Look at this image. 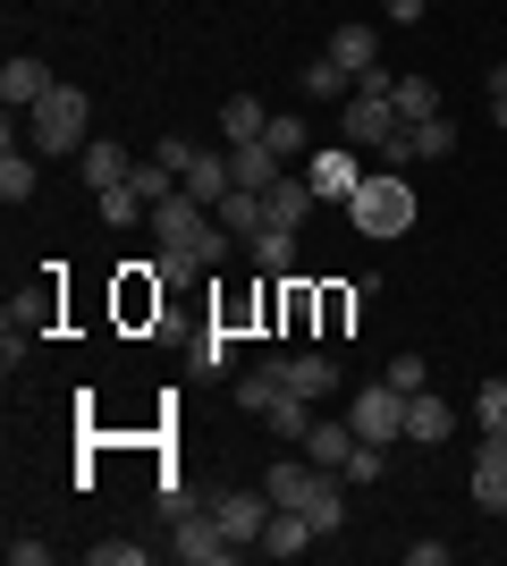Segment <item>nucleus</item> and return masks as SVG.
Returning a JSON list of instances; mask_svg holds the SVG:
<instances>
[{
  "instance_id": "obj_23",
  "label": "nucleus",
  "mask_w": 507,
  "mask_h": 566,
  "mask_svg": "<svg viewBox=\"0 0 507 566\" xmlns=\"http://www.w3.org/2000/svg\"><path fill=\"white\" fill-rule=\"evenodd\" d=\"M229 169H237V187H254V195H263V187H271V178H279L288 161H279L271 144H229Z\"/></svg>"
},
{
  "instance_id": "obj_4",
  "label": "nucleus",
  "mask_w": 507,
  "mask_h": 566,
  "mask_svg": "<svg viewBox=\"0 0 507 566\" xmlns=\"http://www.w3.org/2000/svg\"><path fill=\"white\" fill-rule=\"evenodd\" d=\"M347 220H356V237H406L414 229V187L398 178V169H381V178H363L356 195H347Z\"/></svg>"
},
{
  "instance_id": "obj_26",
  "label": "nucleus",
  "mask_w": 507,
  "mask_h": 566,
  "mask_svg": "<svg viewBox=\"0 0 507 566\" xmlns=\"http://www.w3.org/2000/svg\"><path fill=\"white\" fill-rule=\"evenodd\" d=\"M245 254L263 262L271 280H288V271H296V229H263V237H245Z\"/></svg>"
},
{
  "instance_id": "obj_37",
  "label": "nucleus",
  "mask_w": 507,
  "mask_h": 566,
  "mask_svg": "<svg viewBox=\"0 0 507 566\" xmlns=\"http://www.w3.org/2000/svg\"><path fill=\"white\" fill-rule=\"evenodd\" d=\"M194 153H203V144H187V136H161V144H152V161H169L178 178H187V161H194Z\"/></svg>"
},
{
  "instance_id": "obj_19",
  "label": "nucleus",
  "mask_w": 507,
  "mask_h": 566,
  "mask_svg": "<svg viewBox=\"0 0 507 566\" xmlns=\"http://www.w3.org/2000/svg\"><path fill=\"white\" fill-rule=\"evenodd\" d=\"M34 178H43V153H34V144H9V153H0V203H34Z\"/></svg>"
},
{
  "instance_id": "obj_24",
  "label": "nucleus",
  "mask_w": 507,
  "mask_h": 566,
  "mask_svg": "<svg viewBox=\"0 0 507 566\" xmlns=\"http://www.w3.org/2000/svg\"><path fill=\"white\" fill-rule=\"evenodd\" d=\"M296 85H305L314 102H338V94H356V69H338L330 51H321V60H305V69H296Z\"/></svg>"
},
{
  "instance_id": "obj_31",
  "label": "nucleus",
  "mask_w": 507,
  "mask_h": 566,
  "mask_svg": "<svg viewBox=\"0 0 507 566\" xmlns=\"http://www.w3.org/2000/svg\"><path fill=\"white\" fill-rule=\"evenodd\" d=\"M305 136H314V127H305L296 111H271V127H263V144L279 153V161H296V153H305Z\"/></svg>"
},
{
  "instance_id": "obj_7",
  "label": "nucleus",
  "mask_w": 507,
  "mask_h": 566,
  "mask_svg": "<svg viewBox=\"0 0 507 566\" xmlns=\"http://www.w3.org/2000/svg\"><path fill=\"white\" fill-rule=\"evenodd\" d=\"M212 516H220V533H229L237 549H254V542H263V524H271V491H263V482H254V491H220Z\"/></svg>"
},
{
  "instance_id": "obj_39",
  "label": "nucleus",
  "mask_w": 507,
  "mask_h": 566,
  "mask_svg": "<svg viewBox=\"0 0 507 566\" xmlns=\"http://www.w3.org/2000/svg\"><path fill=\"white\" fill-rule=\"evenodd\" d=\"M423 9H432V0H381V18H389V25H423Z\"/></svg>"
},
{
  "instance_id": "obj_22",
  "label": "nucleus",
  "mask_w": 507,
  "mask_h": 566,
  "mask_svg": "<svg viewBox=\"0 0 507 566\" xmlns=\"http://www.w3.org/2000/svg\"><path fill=\"white\" fill-rule=\"evenodd\" d=\"M263 423H271V440H279V449H305V431H314V398H296V389H288Z\"/></svg>"
},
{
  "instance_id": "obj_15",
  "label": "nucleus",
  "mask_w": 507,
  "mask_h": 566,
  "mask_svg": "<svg viewBox=\"0 0 507 566\" xmlns=\"http://www.w3.org/2000/svg\"><path fill=\"white\" fill-rule=\"evenodd\" d=\"M448 431H457V406H440L432 389H414V398H406V440H414V449H440Z\"/></svg>"
},
{
  "instance_id": "obj_41",
  "label": "nucleus",
  "mask_w": 507,
  "mask_h": 566,
  "mask_svg": "<svg viewBox=\"0 0 507 566\" xmlns=\"http://www.w3.org/2000/svg\"><path fill=\"white\" fill-rule=\"evenodd\" d=\"M490 102H507V60H499V69H490Z\"/></svg>"
},
{
  "instance_id": "obj_17",
  "label": "nucleus",
  "mask_w": 507,
  "mask_h": 566,
  "mask_svg": "<svg viewBox=\"0 0 507 566\" xmlns=\"http://www.w3.org/2000/svg\"><path fill=\"white\" fill-rule=\"evenodd\" d=\"M212 220H220L229 237H263V229H271V212H263V195H254V187H229V195L212 203Z\"/></svg>"
},
{
  "instance_id": "obj_33",
  "label": "nucleus",
  "mask_w": 507,
  "mask_h": 566,
  "mask_svg": "<svg viewBox=\"0 0 507 566\" xmlns=\"http://www.w3.org/2000/svg\"><path fill=\"white\" fill-rule=\"evenodd\" d=\"M194 364H203V373H229V364H237V338H229V331H203V338H194Z\"/></svg>"
},
{
  "instance_id": "obj_25",
  "label": "nucleus",
  "mask_w": 507,
  "mask_h": 566,
  "mask_svg": "<svg viewBox=\"0 0 507 566\" xmlns=\"http://www.w3.org/2000/svg\"><path fill=\"white\" fill-rule=\"evenodd\" d=\"M263 127H271V111L254 94H237L229 111H220V144H263Z\"/></svg>"
},
{
  "instance_id": "obj_11",
  "label": "nucleus",
  "mask_w": 507,
  "mask_h": 566,
  "mask_svg": "<svg viewBox=\"0 0 507 566\" xmlns=\"http://www.w3.org/2000/svg\"><path fill=\"white\" fill-rule=\"evenodd\" d=\"M51 85H60V76H51L43 60H34V51H18V60L0 69V102H9V118H18V111H34V102H43Z\"/></svg>"
},
{
  "instance_id": "obj_29",
  "label": "nucleus",
  "mask_w": 507,
  "mask_h": 566,
  "mask_svg": "<svg viewBox=\"0 0 507 566\" xmlns=\"http://www.w3.org/2000/svg\"><path fill=\"white\" fill-rule=\"evenodd\" d=\"M389 102H398V118H440V85H432V76H398Z\"/></svg>"
},
{
  "instance_id": "obj_38",
  "label": "nucleus",
  "mask_w": 507,
  "mask_h": 566,
  "mask_svg": "<svg viewBox=\"0 0 507 566\" xmlns=\"http://www.w3.org/2000/svg\"><path fill=\"white\" fill-rule=\"evenodd\" d=\"M9 566H51V542H25L18 533V542H9Z\"/></svg>"
},
{
  "instance_id": "obj_36",
  "label": "nucleus",
  "mask_w": 507,
  "mask_h": 566,
  "mask_svg": "<svg viewBox=\"0 0 507 566\" xmlns=\"http://www.w3.org/2000/svg\"><path fill=\"white\" fill-rule=\"evenodd\" d=\"M389 473V457L372 449V440H356V457H347V482H381Z\"/></svg>"
},
{
  "instance_id": "obj_1",
  "label": "nucleus",
  "mask_w": 507,
  "mask_h": 566,
  "mask_svg": "<svg viewBox=\"0 0 507 566\" xmlns=\"http://www.w3.org/2000/svg\"><path fill=\"white\" fill-rule=\"evenodd\" d=\"M152 245H161L152 271H212V262H229V229H220L187 187L169 195V203H152Z\"/></svg>"
},
{
  "instance_id": "obj_21",
  "label": "nucleus",
  "mask_w": 507,
  "mask_h": 566,
  "mask_svg": "<svg viewBox=\"0 0 507 566\" xmlns=\"http://www.w3.org/2000/svg\"><path fill=\"white\" fill-rule=\"evenodd\" d=\"M119 178H136V161H127V144H110V136H94L85 144V187H119Z\"/></svg>"
},
{
  "instance_id": "obj_32",
  "label": "nucleus",
  "mask_w": 507,
  "mask_h": 566,
  "mask_svg": "<svg viewBox=\"0 0 507 566\" xmlns=\"http://www.w3.org/2000/svg\"><path fill=\"white\" fill-rule=\"evenodd\" d=\"M34 347V313H18L9 305V322H0V364H9V373H18V355Z\"/></svg>"
},
{
  "instance_id": "obj_27",
  "label": "nucleus",
  "mask_w": 507,
  "mask_h": 566,
  "mask_svg": "<svg viewBox=\"0 0 507 566\" xmlns=\"http://www.w3.org/2000/svg\"><path fill=\"white\" fill-rule=\"evenodd\" d=\"M94 203H102V220H110V229H136V220H145V212H152L145 195H136V178H119V187H102V195H94Z\"/></svg>"
},
{
  "instance_id": "obj_12",
  "label": "nucleus",
  "mask_w": 507,
  "mask_h": 566,
  "mask_svg": "<svg viewBox=\"0 0 507 566\" xmlns=\"http://www.w3.org/2000/svg\"><path fill=\"white\" fill-rule=\"evenodd\" d=\"M314 203H321V195H314V178H288V169H279V178L263 187L271 229H305V212H314Z\"/></svg>"
},
{
  "instance_id": "obj_9",
  "label": "nucleus",
  "mask_w": 507,
  "mask_h": 566,
  "mask_svg": "<svg viewBox=\"0 0 507 566\" xmlns=\"http://www.w3.org/2000/svg\"><path fill=\"white\" fill-rule=\"evenodd\" d=\"M398 127H406V118H398V102H389V94H363V85L347 94V136H356V144H389Z\"/></svg>"
},
{
  "instance_id": "obj_14",
  "label": "nucleus",
  "mask_w": 507,
  "mask_h": 566,
  "mask_svg": "<svg viewBox=\"0 0 507 566\" xmlns=\"http://www.w3.org/2000/svg\"><path fill=\"white\" fill-rule=\"evenodd\" d=\"M474 507L507 516V440H483V457H474Z\"/></svg>"
},
{
  "instance_id": "obj_5",
  "label": "nucleus",
  "mask_w": 507,
  "mask_h": 566,
  "mask_svg": "<svg viewBox=\"0 0 507 566\" xmlns=\"http://www.w3.org/2000/svg\"><path fill=\"white\" fill-rule=\"evenodd\" d=\"M356 440H372V449H389V440H406V389L398 380H363L356 389Z\"/></svg>"
},
{
  "instance_id": "obj_30",
  "label": "nucleus",
  "mask_w": 507,
  "mask_h": 566,
  "mask_svg": "<svg viewBox=\"0 0 507 566\" xmlns=\"http://www.w3.org/2000/svg\"><path fill=\"white\" fill-rule=\"evenodd\" d=\"M474 423H483V440H507V380L474 389Z\"/></svg>"
},
{
  "instance_id": "obj_16",
  "label": "nucleus",
  "mask_w": 507,
  "mask_h": 566,
  "mask_svg": "<svg viewBox=\"0 0 507 566\" xmlns=\"http://www.w3.org/2000/svg\"><path fill=\"white\" fill-rule=\"evenodd\" d=\"M321 51H330V60H338V69H372V60H381V34H372V25H363V18H347V25H330V43H321Z\"/></svg>"
},
{
  "instance_id": "obj_34",
  "label": "nucleus",
  "mask_w": 507,
  "mask_h": 566,
  "mask_svg": "<svg viewBox=\"0 0 507 566\" xmlns=\"http://www.w3.org/2000/svg\"><path fill=\"white\" fill-rule=\"evenodd\" d=\"M381 380H398L406 398H414V389H432V373H423V355H414V347H398V355H389V373H381Z\"/></svg>"
},
{
  "instance_id": "obj_8",
  "label": "nucleus",
  "mask_w": 507,
  "mask_h": 566,
  "mask_svg": "<svg viewBox=\"0 0 507 566\" xmlns=\"http://www.w3.org/2000/svg\"><path fill=\"white\" fill-rule=\"evenodd\" d=\"M305 178H314L321 203H347V195L363 187V169H356V153H347V144H321L314 161H305Z\"/></svg>"
},
{
  "instance_id": "obj_6",
  "label": "nucleus",
  "mask_w": 507,
  "mask_h": 566,
  "mask_svg": "<svg viewBox=\"0 0 507 566\" xmlns=\"http://www.w3.org/2000/svg\"><path fill=\"white\" fill-rule=\"evenodd\" d=\"M169 558H187V566H229V558H237V542L220 533L212 507H187V516H169Z\"/></svg>"
},
{
  "instance_id": "obj_10",
  "label": "nucleus",
  "mask_w": 507,
  "mask_h": 566,
  "mask_svg": "<svg viewBox=\"0 0 507 566\" xmlns=\"http://www.w3.org/2000/svg\"><path fill=\"white\" fill-rule=\"evenodd\" d=\"M271 373H279V389H296V398H330V389H338V364H330L321 347H305V355H279Z\"/></svg>"
},
{
  "instance_id": "obj_40",
  "label": "nucleus",
  "mask_w": 507,
  "mask_h": 566,
  "mask_svg": "<svg viewBox=\"0 0 507 566\" xmlns=\"http://www.w3.org/2000/svg\"><path fill=\"white\" fill-rule=\"evenodd\" d=\"M406 566H448V542H406Z\"/></svg>"
},
{
  "instance_id": "obj_28",
  "label": "nucleus",
  "mask_w": 507,
  "mask_h": 566,
  "mask_svg": "<svg viewBox=\"0 0 507 566\" xmlns=\"http://www.w3.org/2000/svg\"><path fill=\"white\" fill-rule=\"evenodd\" d=\"M279 398H288V389H279V373H271V364H254V373L237 380V406H245V415H254V423H263V415H271V406H279Z\"/></svg>"
},
{
  "instance_id": "obj_20",
  "label": "nucleus",
  "mask_w": 507,
  "mask_h": 566,
  "mask_svg": "<svg viewBox=\"0 0 507 566\" xmlns=\"http://www.w3.org/2000/svg\"><path fill=\"white\" fill-rule=\"evenodd\" d=\"M305 457H314V465H330V473H347V457H356V423H321V415H314Z\"/></svg>"
},
{
  "instance_id": "obj_3",
  "label": "nucleus",
  "mask_w": 507,
  "mask_h": 566,
  "mask_svg": "<svg viewBox=\"0 0 507 566\" xmlns=\"http://www.w3.org/2000/svg\"><path fill=\"white\" fill-rule=\"evenodd\" d=\"M85 118H94V102H85V85H68V76H60V85H51L43 102H34V111H25V144H34V153H85Z\"/></svg>"
},
{
  "instance_id": "obj_35",
  "label": "nucleus",
  "mask_w": 507,
  "mask_h": 566,
  "mask_svg": "<svg viewBox=\"0 0 507 566\" xmlns=\"http://www.w3.org/2000/svg\"><path fill=\"white\" fill-rule=\"evenodd\" d=\"M85 558H94V566H145L152 549L145 542H85Z\"/></svg>"
},
{
  "instance_id": "obj_13",
  "label": "nucleus",
  "mask_w": 507,
  "mask_h": 566,
  "mask_svg": "<svg viewBox=\"0 0 507 566\" xmlns=\"http://www.w3.org/2000/svg\"><path fill=\"white\" fill-rule=\"evenodd\" d=\"M321 533H314V516H296V507H271V524H263V558H305V549H314Z\"/></svg>"
},
{
  "instance_id": "obj_2",
  "label": "nucleus",
  "mask_w": 507,
  "mask_h": 566,
  "mask_svg": "<svg viewBox=\"0 0 507 566\" xmlns=\"http://www.w3.org/2000/svg\"><path fill=\"white\" fill-rule=\"evenodd\" d=\"M263 491H271V507L314 516V533H338V524H347V473L314 465V457H305V465H288V457H279V465L263 473Z\"/></svg>"
},
{
  "instance_id": "obj_18",
  "label": "nucleus",
  "mask_w": 507,
  "mask_h": 566,
  "mask_svg": "<svg viewBox=\"0 0 507 566\" xmlns=\"http://www.w3.org/2000/svg\"><path fill=\"white\" fill-rule=\"evenodd\" d=\"M229 187H237V169H229V153H194V161H187V195L203 203V212H212V203H220Z\"/></svg>"
}]
</instances>
